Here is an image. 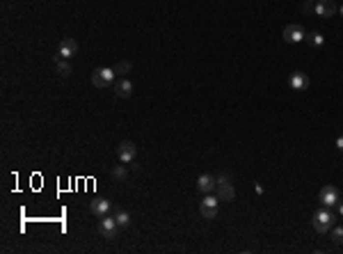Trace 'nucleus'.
Returning a JSON list of instances; mask_svg holds the SVG:
<instances>
[{
  "label": "nucleus",
  "mask_w": 343,
  "mask_h": 254,
  "mask_svg": "<svg viewBox=\"0 0 343 254\" xmlns=\"http://www.w3.org/2000/svg\"><path fill=\"white\" fill-rule=\"evenodd\" d=\"M314 229H316L318 234H327V231H332V227L337 225V215L332 213L330 208H320L316 215H314Z\"/></svg>",
  "instance_id": "obj_1"
},
{
  "label": "nucleus",
  "mask_w": 343,
  "mask_h": 254,
  "mask_svg": "<svg viewBox=\"0 0 343 254\" xmlns=\"http://www.w3.org/2000/svg\"><path fill=\"white\" fill-rule=\"evenodd\" d=\"M215 179H218V186H215L218 199L220 201H233V197H236V188H233V183H231L229 176H227V174H218Z\"/></svg>",
  "instance_id": "obj_2"
},
{
  "label": "nucleus",
  "mask_w": 343,
  "mask_h": 254,
  "mask_svg": "<svg viewBox=\"0 0 343 254\" xmlns=\"http://www.w3.org/2000/svg\"><path fill=\"white\" fill-rule=\"evenodd\" d=\"M114 78H117L114 69L101 67V69H94V71H92V85L99 87V89H106V87H110L114 83Z\"/></svg>",
  "instance_id": "obj_3"
},
{
  "label": "nucleus",
  "mask_w": 343,
  "mask_h": 254,
  "mask_svg": "<svg viewBox=\"0 0 343 254\" xmlns=\"http://www.w3.org/2000/svg\"><path fill=\"white\" fill-rule=\"evenodd\" d=\"M99 234L103 236V238H108V241H114L119 234V225L117 220H114V215H103L99 220Z\"/></svg>",
  "instance_id": "obj_4"
},
{
  "label": "nucleus",
  "mask_w": 343,
  "mask_h": 254,
  "mask_svg": "<svg viewBox=\"0 0 343 254\" xmlns=\"http://www.w3.org/2000/svg\"><path fill=\"white\" fill-rule=\"evenodd\" d=\"M135 156H138V147H135V142H131V140L119 142V147H117V158L124 163V165H128V163L135 161Z\"/></svg>",
  "instance_id": "obj_5"
},
{
  "label": "nucleus",
  "mask_w": 343,
  "mask_h": 254,
  "mask_svg": "<svg viewBox=\"0 0 343 254\" xmlns=\"http://www.w3.org/2000/svg\"><path fill=\"white\" fill-rule=\"evenodd\" d=\"M218 195L213 197V195H206L204 199L199 201V213L204 215L206 220H213L215 215H218Z\"/></svg>",
  "instance_id": "obj_6"
},
{
  "label": "nucleus",
  "mask_w": 343,
  "mask_h": 254,
  "mask_svg": "<svg viewBox=\"0 0 343 254\" xmlns=\"http://www.w3.org/2000/svg\"><path fill=\"white\" fill-rule=\"evenodd\" d=\"M339 12V7L334 5V0H316L314 2V14L320 19H332Z\"/></svg>",
  "instance_id": "obj_7"
},
{
  "label": "nucleus",
  "mask_w": 343,
  "mask_h": 254,
  "mask_svg": "<svg viewBox=\"0 0 343 254\" xmlns=\"http://www.w3.org/2000/svg\"><path fill=\"white\" fill-rule=\"evenodd\" d=\"M302 39H307V32L300 23H290L284 28V41L286 44H300Z\"/></svg>",
  "instance_id": "obj_8"
},
{
  "label": "nucleus",
  "mask_w": 343,
  "mask_h": 254,
  "mask_svg": "<svg viewBox=\"0 0 343 254\" xmlns=\"http://www.w3.org/2000/svg\"><path fill=\"white\" fill-rule=\"evenodd\" d=\"M110 211H113V201L106 199V197H96V199L89 201V213L96 215V218L110 215Z\"/></svg>",
  "instance_id": "obj_9"
},
{
  "label": "nucleus",
  "mask_w": 343,
  "mask_h": 254,
  "mask_svg": "<svg viewBox=\"0 0 343 254\" xmlns=\"http://www.w3.org/2000/svg\"><path fill=\"white\" fill-rule=\"evenodd\" d=\"M339 201H341V195H339L337 186H325L323 190H320V204H323L325 208L337 206Z\"/></svg>",
  "instance_id": "obj_10"
},
{
  "label": "nucleus",
  "mask_w": 343,
  "mask_h": 254,
  "mask_svg": "<svg viewBox=\"0 0 343 254\" xmlns=\"http://www.w3.org/2000/svg\"><path fill=\"white\" fill-rule=\"evenodd\" d=\"M57 53L64 57V60H71L73 55L78 53V41L71 39V37H66V39H62V44H59Z\"/></svg>",
  "instance_id": "obj_11"
},
{
  "label": "nucleus",
  "mask_w": 343,
  "mask_h": 254,
  "mask_svg": "<svg viewBox=\"0 0 343 254\" xmlns=\"http://www.w3.org/2000/svg\"><path fill=\"white\" fill-rule=\"evenodd\" d=\"M215 186H218V179H215L213 174H201V176L197 179V190H199V193L208 195V193L215 190Z\"/></svg>",
  "instance_id": "obj_12"
},
{
  "label": "nucleus",
  "mask_w": 343,
  "mask_h": 254,
  "mask_svg": "<svg viewBox=\"0 0 343 254\" xmlns=\"http://www.w3.org/2000/svg\"><path fill=\"white\" fill-rule=\"evenodd\" d=\"M290 87H293L295 92L307 89V87H309V78H307V74H304V71H295V74L290 76Z\"/></svg>",
  "instance_id": "obj_13"
},
{
  "label": "nucleus",
  "mask_w": 343,
  "mask_h": 254,
  "mask_svg": "<svg viewBox=\"0 0 343 254\" xmlns=\"http://www.w3.org/2000/svg\"><path fill=\"white\" fill-rule=\"evenodd\" d=\"M114 94H117L119 99H128L133 94V83L128 81V78H121V81L114 85Z\"/></svg>",
  "instance_id": "obj_14"
},
{
  "label": "nucleus",
  "mask_w": 343,
  "mask_h": 254,
  "mask_svg": "<svg viewBox=\"0 0 343 254\" xmlns=\"http://www.w3.org/2000/svg\"><path fill=\"white\" fill-rule=\"evenodd\" d=\"M114 220H117L119 227H128V225H131V213L124 211V208H117V211H114Z\"/></svg>",
  "instance_id": "obj_15"
},
{
  "label": "nucleus",
  "mask_w": 343,
  "mask_h": 254,
  "mask_svg": "<svg viewBox=\"0 0 343 254\" xmlns=\"http://www.w3.org/2000/svg\"><path fill=\"white\" fill-rule=\"evenodd\" d=\"M55 69H57V74L64 76V78L73 74V69H71V64H69V60H59L57 64H55Z\"/></svg>",
  "instance_id": "obj_16"
},
{
  "label": "nucleus",
  "mask_w": 343,
  "mask_h": 254,
  "mask_svg": "<svg viewBox=\"0 0 343 254\" xmlns=\"http://www.w3.org/2000/svg\"><path fill=\"white\" fill-rule=\"evenodd\" d=\"M110 174H113V179H114V181H124L126 176H128V169H126V168H124V163H121V165H114Z\"/></svg>",
  "instance_id": "obj_17"
},
{
  "label": "nucleus",
  "mask_w": 343,
  "mask_h": 254,
  "mask_svg": "<svg viewBox=\"0 0 343 254\" xmlns=\"http://www.w3.org/2000/svg\"><path fill=\"white\" fill-rule=\"evenodd\" d=\"M307 41H309L311 46H316V48H320L325 44V37L320 32H309L307 34Z\"/></svg>",
  "instance_id": "obj_18"
},
{
  "label": "nucleus",
  "mask_w": 343,
  "mask_h": 254,
  "mask_svg": "<svg viewBox=\"0 0 343 254\" xmlns=\"http://www.w3.org/2000/svg\"><path fill=\"white\" fill-rule=\"evenodd\" d=\"M113 69H114V74H117V76L126 78V74L131 71V62H117V64H114Z\"/></svg>",
  "instance_id": "obj_19"
},
{
  "label": "nucleus",
  "mask_w": 343,
  "mask_h": 254,
  "mask_svg": "<svg viewBox=\"0 0 343 254\" xmlns=\"http://www.w3.org/2000/svg\"><path fill=\"white\" fill-rule=\"evenodd\" d=\"M332 243H337V245L343 243V227H332Z\"/></svg>",
  "instance_id": "obj_20"
},
{
  "label": "nucleus",
  "mask_w": 343,
  "mask_h": 254,
  "mask_svg": "<svg viewBox=\"0 0 343 254\" xmlns=\"http://www.w3.org/2000/svg\"><path fill=\"white\" fill-rule=\"evenodd\" d=\"M337 149H341V151H343V135H341V138H337Z\"/></svg>",
  "instance_id": "obj_21"
},
{
  "label": "nucleus",
  "mask_w": 343,
  "mask_h": 254,
  "mask_svg": "<svg viewBox=\"0 0 343 254\" xmlns=\"http://www.w3.org/2000/svg\"><path fill=\"white\" fill-rule=\"evenodd\" d=\"M337 206H339V213H341V215H343V201H339Z\"/></svg>",
  "instance_id": "obj_22"
},
{
  "label": "nucleus",
  "mask_w": 343,
  "mask_h": 254,
  "mask_svg": "<svg viewBox=\"0 0 343 254\" xmlns=\"http://www.w3.org/2000/svg\"><path fill=\"white\" fill-rule=\"evenodd\" d=\"M339 12H341V16H343V5H341V7H339Z\"/></svg>",
  "instance_id": "obj_23"
},
{
  "label": "nucleus",
  "mask_w": 343,
  "mask_h": 254,
  "mask_svg": "<svg viewBox=\"0 0 343 254\" xmlns=\"http://www.w3.org/2000/svg\"><path fill=\"white\" fill-rule=\"evenodd\" d=\"M311 2H316V0H311Z\"/></svg>",
  "instance_id": "obj_24"
}]
</instances>
